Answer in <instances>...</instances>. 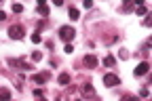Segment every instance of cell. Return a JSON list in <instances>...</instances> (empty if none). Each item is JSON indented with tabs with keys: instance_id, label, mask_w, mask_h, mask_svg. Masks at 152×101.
<instances>
[{
	"instance_id": "cell-9",
	"label": "cell",
	"mask_w": 152,
	"mask_h": 101,
	"mask_svg": "<svg viewBox=\"0 0 152 101\" xmlns=\"http://www.w3.org/2000/svg\"><path fill=\"white\" fill-rule=\"evenodd\" d=\"M57 82L66 86V84L70 82V74H66V72H64V74H59V78H57Z\"/></svg>"
},
{
	"instance_id": "cell-11",
	"label": "cell",
	"mask_w": 152,
	"mask_h": 101,
	"mask_svg": "<svg viewBox=\"0 0 152 101\" xmlns=\"http://www.w3.org/2000/svg\"><path fill=\"white\" fill-rule=\"evenodd\" d=\"M30 38H32V42H34V44H40V42H42V36H40V32H34Z\"/></svg>"
},
{
	"instance_id": "cell-18",
	"label": "cell",
	"mask_w": 152,
	"mask_h": 101,
	"mask_svg": "<svg viewBox=\"0 0 152 101\" xmlns=\"http://www.w3.org/2000/svg\"><path fill=\"white\" fill-rule=\"evenodd\" d=\"M148 95H150L148 89H142V91H140V97H148Z\"/></svg>"
},
{
	"instance_id": "cell-21",
	"label": "cell",
	"mask_w": 152,
	"mask_h": 101,
	"mask_svg": "<svg viewBox=\"0 0 152 101\" xmlns=\"http://www.w3.org/2000/svg\"><path fill=\"white\" fill-rule=\"evenodd\" d=\"M4 19H7V15H4L2 11H0V21H4Z\"/></svg>"
},
{
	"instance_id": "cell-16",
	"label": "cell",
	"mask_w": 152,
	"mask_h": 101,
	"mask_svg": "<svg viewBox=\"0 0 152 101\" xmlns=\"http://www.w3.org/2000/svg\"><path fill=\"white\" fill-rule=\"evenodd\" d=\"M137 15H146V7H144V4L137 7Z\"/></svg>"
},
{
	"instance_id": "cell-6",
	"label": "cell",
	"mask_w": 152,
	"mask_h": 101,
	"mask_svg": "<svg viewBox=\"0 0 152 101\" xmlns=\"http://www.w3.org/2000/svg\"><path fill=\"white\" fill-rule=\"evenodd\" d=\"M148 70H150V63H148V61H142V63L135 68V76H146Z\"/></svg>"
},
{
	"instance_id": "cell-20",
	"label": "cell",
	"mask_w": 152,
	"mask_h": 101,
	"mask_svg": "<svg viewBox=\"0 0 152 101\" xmlns=\"http://www.w3.org/2000/svg\"><path fill=\"white\" fill-rule=\"evenodd\" d=\"M125 101H140V99H137V97H131V95H127V97H125Z\"/></svg>"
},
{
	"instance_id": "cell-14",
	"label": "cell",
	"mask_w": 152,
	"mask_h": 101,
	"mask_svg": "<svg viewBox=\"0 0 152 101\" xmlns=\"http://www.w3.org/2000/svg\"><path fill=\"white\" fill-rule=\"evenodd\" d=\"M13 13H23V4H13Z\"/></svg>"
},
{
	"instance_id": "cell-4",
	"label": "cell",
	"mask_w": 152,
	"mask_h": 101,
	"mask_svg": "<svg viewBox=\"0 0 152 101\" xmlns=\"http://www.w3.org/2000/svg\"><path fill=\"white\" fill-rule=\"evenodd\" d=\"M49 78H51L49 72H45V74H36V76H32V82H34V84H45Z\"/></svg>"
},
{
	"instance_id": "cell-1",
	"label": "cell",
	"mask_w": 152,
	"mask_h": 101,
	"mask_svg": "<svg viewBox=\"0 0 152 101\" xmlns=\"http://www.w3.org/2000/svg\"><path fill=\"white\" fill-rule=\"evenodd\" d=\"M74 36H76L74 28H68V25L59 28V38H61V40H66V44H70V42H72V40H74Z\"/></svg>"
},
{
	"instance_id": "cell-19",
	"label": "cell",
	"mask_w": 152,
	"mask_h": 101,
	"mask_svg": "<svg viewBox=\"0 0 152 101\" xmlns=\"http://www.w3.org/2000/svg\"><path fill=\"white\" fill-rule=\"evenodd\" d=\"M83 4H85V9H91V7H93V2H91V0H85Z\"/></svg>"
},
{
	"instance_id": "cell-15",
	"label": "cell",
	"mask_w": 152,
	"mask_h": 101,
	"mask_svg": "<svg viewBox=\"0 0 152 101\" xmlns=\"http://www.w3.org/2000/svg\"><path fill=\"white\" fill-rule=\"evenodd\" d=\"M40 59H42V55L38 53V51H36V53H32V61H34V63H36V61H40Z\"/></svg>"
},
{
	"instance_id": "cell-5",
	"label": "cell",
	"mask_w": 152,
	"mask_h": 101,
	"mask_svg": "<svg viewBox=\"0 0 152 101\" xmlns=\"http://www.w3.org/2000/svg\"><path fill=\"white\" fill-rule=\"evenodd\" d=\"M83 63L87 65V68H97V57H95V55H85V59H83Z\"/></svg>"
},
{
	"instance_id": "cell-12",
	"label": "cell",
	"mask_w": 152,
	"mask_h": 101,
	"mask_svg": "<svg viewBox=\"0 0 152 101\" xmlns=\"http://www.w3.org/2000/svg\"><path fill=\"white\" fill-rule=\"evenodd\" d=\"M80 91H83L85 95H93V86H91L89 82H87V84H83V86H80Z\"/></svg>"
},
{
	"instance_id": "cell-3",
	"label": "cell",
	"mask_w": 152,
	"mask_h": 101,
	"mask_svg": "<svg viewBox=\"0 0 152 101\" xmlns=\"http://www.w3.org/2000/svg\"><path fill=\"white\" fill-rule=\"evenodd\" d=\"M104 84L112 89V86H116V84H121V78H118L116 74H106V76H104Z\"/></svg>"
},
{
	"instance_id": "cell-2",
	"label": "cell",
	"mask_w": 152,
	"mask_h": 101,
	"mask_svg": "<svg viewBox=\"0 0 152 101\" xmlns=\"http://www.w3.org/2000/svg\"><path fill=\"white\" fill-rule=\"evenodd\" d=\"M9 36H11L13 40H21V38L26 36L23 25H11V28H9Z\"/></svg>"
},
{
	"instance_id": "cell-7",
	"label": "cell",
	"mask_w": 152,
	"mask_h": 101,
	"mask_svg": "<svg viewBox=\"0 0 152 101\" xmlns=\"http://www.w3.org/2000/svg\"><path fill=\"white\" fill-rule=\"evenodd\" d=\"M0 101H11V91L9 89H0Z\"/></svg>"
},
{
	"instance_id": "cell-17",
	"label": "cell",
	"mask_w": 152,
	"mask_h": 101,
	"mask_svg": "<svg viewBox=\"0 0 152 101\" xmlns=\"http://www.w3.org/2000/svg\"><path fill=\"white\" fill-rule=\"evenodd\" d=\"M64 51L70 55V53H74V47H72V44H66V49H64Z\"/></svg>"
},
{
	"instance_id": "cell-22",
	"label": "cell",
	"mask_w": 152,
	"mask_h": 101,
	"mask_svg": "<svg viewBox=\"0 0 152 101\" xmlns=\"http://www.w3.org/2000/svg\"><path fill=\"white\" fill-rule=\"evenodd\" d=\"M40 101H47V99H42V97H40Z\"/></svg>"
},
{
	"instance_id": "cell-10",
	"label": "cell",
	"mask_w": 152,
	"mask_h": 101,
	"mask_svg": "<svg viewBox=\"0 0 152 101\" xmlns=\"http://www.w3.org/2000/svg\"><path fill=\"white\" fill-rule=\"evenodd\" d=\"M70 19H72V21L80 19V11H78V9H74V7H70Z\"/></svg>"
},
{
	"instance_id": "cell-23",
	"label": "cell",
	"mask_w": 152,
	"mask_h": 101,
	"mask_svg": "<svg viewBox=\"0 0 152 101\" xmlns=\"http://www.w3.org/2000/svg\"><path fill=\"white\" fill-rule=\"evenodd\" d=\"M76 101H80V99H76Z\"/></svg>"
},
{
	"instance_id": "cell-13",
	"label": "cell",
	"mask_w": 152,
	"mask_h": 101,
	"mask_svg": "<svg viewBox=\"0 0 152 101\" xmlns=\"http://www.w3.org/2000/svg\"><path fill=\"white\" fill-rule=\"evenodd\" d=\"M108 68H112V65H116V59H114V57H106V61H104Z\"/></svg>"
},
{
	"instance_id": "cell-8",
	"label": "cell",
	"mask_w": 152,
	"mask_h": 101,
	"mask_svg": "<svg viewBox=\"0 0 152 101\" xmlns=\"http://www.w3.org/2000/svg\"><path fill=\"white\" fill-rule=\"evenodd\" d=\"M36 11H38V13H40L42 17H49V7H47V4H42V2H40V4H38V7H36Z\"/></svg>"
}]
</instances>
